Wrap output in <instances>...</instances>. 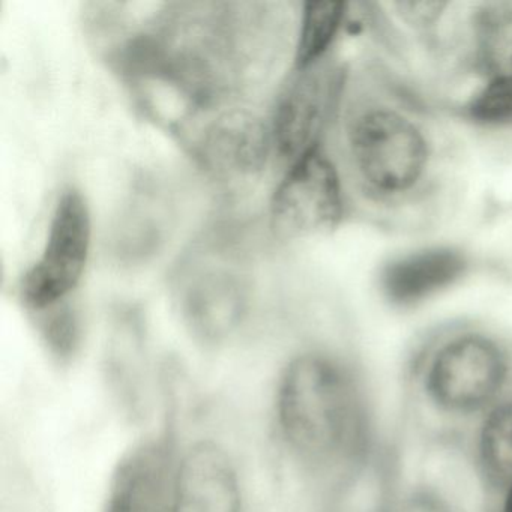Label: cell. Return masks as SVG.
Instances as JSON below:
<instances>
[{"instance_id":"cell-16","label":"cell","mask_w":512,"mask_h":512,"mask_svg":"<svg viewBox=\"0 0 512 512\" xmlns=\"http://www.w3.org/2000/svg\"><path fill=\"white\" fill-rule=\"evenodd\" d=\"M349 5L344 2H307L302 7L295 44V68L310 67L331 55L332 44L346 25Z\"/></svg>"},{"instance_id":"cell-14","label":"cell","mask_w":512,"mask_h":512,"mask_svg":"<svg viewBox=\"0 0 512 512\" xmlns=\"http://www.w3.org/2000/svg\"><path fill=\"white\" fill-rule=\"evenodd\" d=\"M464 64L484 80L512 76V2H484L466 14Z\"/></svg>"},{"instance_id":"cell-4","label":"cell","mask_w":512,"mask_h":512,"mask_svg":"<svg viewBox=\"0 0 512 512\" xmlns=\"http://www.w3.org/2000/svg\"><path fill=\"white\" fill-rule=\"evenodd\" d=\"M404 389L419 436L461 440L512 392V337L487 320L439 323L413 344Z\"/></svg>"},{"instance_id":"cell-5","label":"cell","mask_w":512,"mask_h":512,"mask_svg":"<svg viewBox=\"0 0 512 512\" xmlns=\"http://www.w3.org/2000/svg\"><path fill=\"white\" fill-rule=\"evenodd\" d=\"M421 439L428 451L397 473L376 512H488L461 442Z\"/></svg>"},{"instance_id":"cell-18","label":"cell","mask_w":512,"mask_h":512,"mask_svg":"<svg viewBox=\"0 0 512 512\" xmlns=\"http://www.w3.org/2000/svg\"><path fill=\"white\" fill-rule=\"evenodd\" d=\"M43 332L50 349L61 358L70 356L79 343V322L68 307L53 311L44 322Z\"/></svg>"},{"instance_id":"cell-17","label":"cell","mask_w":512,"mask_h":512,"mask_svg":"<svg viewBox=\"0 0 512 512\" xmlns=\"http://www.w3.org/2000/svg\"><path fill=\"white\" fill-rule=\"evenodd\" d=\"M461 118L484 128H512V76L484 80L458 107Z\"/></svg>"},{"instance_id":"cell-19","label":"cell","mask_w":512,"mask_h":512,"mask_svg":"<svg viewBox=\"0 0 512 512\" xmlns=\"http://www.w3.org/2000/svg\"><path fill=\"white\" fill-rule=\"evenodd\" d=\"M488 512H512V482L488 502Z\"/></svg>"},{"instance_id":"cell-7","label":"cell","mask_w":512,"mask_h":512,"mask_svg":"<svg viewBox=\"0 0 512 512\" xmlns=\"http://www.w3.org/2000/svg\"><path fill=\"white\" fill-rule=\"evenodd\" d=\"M347 217L343 184L325 148L290 166L272 197V230L283 239L331 232Z\"/></svg>"},{"instance_id":"cell-12","label":"cell","mask_w":512,"mask_h":512,"mask_svg":"<svg viewBox=\"0 0 512 512\" xmlns=\"http://www.w3.org/2000/svg\"><path fill=\"white\" fill-rule=\"evenodd\" d=\"M461 445L488 503L512 482V392L466 431Z\"/></svg>"},{"instance_id":"cell-8","label":"cell","mask_w":512,"mask_h":512,"mask_svg":"<svg viewBox=\"0 0 512 512\" xmlns=\"http://www.w3.org/2000/svg\"><path fill=\"white\" fill-rule=\"evenodd\" d=\"M91 244V217L77 190L65 191L50 224L40 260L26 272L22 298L34 310H47L61 302L82 278Z\"/></svg>"},{"instance_id":"cell-9","label":"cell","mask_w":512,"mask_h":512,"mask_svg":"<svg viewBox=\"0 0 512 512\" xmlns=\"http://www.w3.org/2000/svg\"><path fill=\"white\" fill-rule=\"evenodd\" d=\"M473 269L475 257L461 245H418L392 254L379 266L377 292L392 310L412 311L460 286Z\"/></svg>"},{"instance_id":"cell-6","label":"cell","mask_w":512,"mask_h":512,"mask_svg":"<svg viewBox=\"0 0 512 512\" xmlns=\"http://www.w3.org/2000/svg\"><path fill=\"white\" fill-rule=\"evenodd\" d=\"M347 68L329 55L310 67L296 70L272 118V146L290 166L323 148L337 113Z\"/></svg>"},{"instance_id":"cell-10","label":"cell","mask_w":512,"mask_h":512,"mask_svg":"<svg viewBox=\"0 0 512 512\" xmlns=\"http://www.w3.org/2000/svg\"><path fill=\"white\" fill-rule=\"evenodd\" d=\"M271 130L262 119L244 109L218 113L203 128L197 154L206 167L224 179L257 175L268 161Z\"/></svg>"},{"instance_id":"cell-15","label":"cell","mask_w":512,"mask_h":512,"mask_svg":"<svg viewBox=\"0 0 512 512\" xmlns=\"http://www.w3.org/2000/svg\"><path fill=\"white\" fill-rule=\"evenodd\" d=\"M244 307V284L223 269L199 275L182 298V310L191 331L206 341L230 334L241 320Z\"/></svg>"},{"instance_id":"cell-2","label":"cell","mask_w":512,"mask_h":512,"mask_svg":"<svg viewBox=\"0 0 512 512\" xmlns=\"http://www.w3.org/2000/svg\"><path fill=\"white\" fill-rule=\"evenodd\" d=\"M268 4H172L131 37L116 64L128 77H152L194 106L227 100L274 46Z\"/></svg>"},{"instance_id":"cell-13","label":"cell","mask_w":512,"mask_h":512,"mask_svg":"<svg viewBox=\"0 0 512 512\" xmlns=\"http://www.w3.org/2000/svg\"><path fill=\"white\" fill-rule=\"evenodd\" d=\"M166 448L148 445L121 464L107 512H175L173 481Z\"/></svg>"},{"instance_id":"cell-3","label":"cell","mask_w":512,"mask_h":512,"mask_svg":"<svg viewBox=\"0 0 512 512\" xmlns=\"http://www.w3.org/2000/svg\"><path fill=\"white\" fill-rule=\"evenodd\" d=\"M277 413L287 446L314 475L350 481L376 461V404L361 368L341 353L296 356L281 377Z\"/></svg>"},{"instance_id":"cell-11","label":"cell","mask_w":512,"mask_h":512,"mask_svg":"<svg viewBox=\"0 0 512 512\" xmlns=\"http://www.w3.org/2000/svg\"><path fill=\"white\" fill-rule=\"evenodd\" d=\"M175 512H241L238 476L226 452L200 442L185 454L173 481Z\"/></svg>"},{"instance_id":"cell-1","label":"cell","mask_w":512,"mask_h":512,"mask_svg":"<svg viewBox=\"0 0 512 512\" xmlns=\"http://www.w3.org/2000/svg\"><path fill=\"white\" fill-rule=\"evenodd\" d=\"M328 137L349 217L386 232L418 233L454 206L461 179L454 134L379 62L347 68Z\"/></svg>"}]
</instances>
